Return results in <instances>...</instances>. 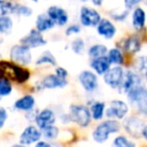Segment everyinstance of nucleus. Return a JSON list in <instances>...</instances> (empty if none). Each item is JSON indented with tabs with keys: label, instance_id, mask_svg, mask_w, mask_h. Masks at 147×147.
Returning <instances> with one entry per match:
<instances>
[{
	"label": "nucleus",
	"instance_id": "20",
	"mask_svg": "<svg viewBox=\"0 0 147 147\" xmlns=\"http://www.w3.org/2000/svg\"><path fill=\"white\" fill-rule=\"evenodd\" d=\"M34 99L31 96H25L22 97L21 99L17 100L15 102L14 106L16 109H19V110H23V111H28L31 110L32 107L34 106Z\"/></svg>",
	"mask_w": 147,
	"mask_h": 147
},
{
	"label": "nucleus",
	"instance_id": "24",
	"mask_svg": "<svg viewBox=\"0 0 147 147\" xmlns=\"http://www.w3.org/2000/svg\"><path fill=\"white\" fill-rule=\"evenodd\" d=\"M107 53V47L103 45H95L89 49V55L95 59V57H103Z\"/></svg>",
	"mask_w": 147,
	"mask_h": 147
},
{
	"label": "nucleus",
	"instance_id": "37",
	"mask_svg": "<svg viewBox=\"0 0 147 147\" xmlns=\"http://www.w3.org/2000/svg\"><path fill=\"white\" fill-rule=\"evenodd\" d=\"M55 73H57V76H59V78H63V79H65L67 76V71L65 69H63V67H57L55 69Z\"/></svg>",
	"mask_w": 147,
	"mask_h": 147
},
{
	"label": "nucleus",
	"instance_id": "3",
	"mask_svg": "<svg viewBox=\"0 0 147 147\" xmlns=\"http://www.w3.org/2000/svg\"><path fill=\"white\" fill-rule=\"evenodd\" d=\"M119 129H120V125L117 121L109 120L101 123L100 125H98V127L95 129L94 133H93L94 140L99 143L105 142L109 138V135L111 133L118 132Z\"/></svg>",
	"mask_w": 147,
	"mask_h": 147
},
{
	"label": "nucleus",
	"instance_id": "26",
	"mask_svg": "<svg viewBox=\"0 0 147 147\" xmlns=\"http://www.w3.org/2000/svg\"><path fill=\"white\" fill-rule=\"evenodd\" d=\"M108 57H109V59H110L111 63H116V65H119V63H122V61H123L122 53L117 49H111V51H109Z\"/></svg>",
	"mask_w": 147,
	"mask_h": 147
},
{
	"label": "nucleus",
	"instance_id": "39",
	"mask_svg": "<svg viewBox=\"0 0 147 147\" xmlns=\"http://www.w3.org/2000/svg\"><path fill=\"white\" fill-rule=\"evenodd\" d=\"M142 135L144 136V138L147 140V126H145L144 128H143V130H142Z\"/></svg>",
	"mask_w": 147,
	"mask_h": 147
},
{
	"label": "nucleus",
	"instance_id": "16",
	"mask_svg": "<svg viewBox=\"0 0 147 147\" xmlns=\"http://www.w3.org/2000/svg\"><path fill=\"white\" fill-rule=\"evenodd\" d=\"M97 30H98L99 34L102 36L106 37V38H112L114 36L115 32H116V28L113 25L111 21L107 20V19H102L97 25Z\"/></svg>",
	"mask_w": 147,
	"mask_h": 147
},
{
	"label": "nucleus",
	"instance_id": "13",
	"mask_svg": "<svg viewBox=\"0 0 147 147\" xmlns=\"http://www.w3.org/2000/svg\"><path fill=\"white\" fill-rule=\"evenodd\" d=\"M36 124L40 129H43L45 127H49L51 125H53L55 121V113L49 109H45L36 116Z\"/></svg>",
	"mask_w": 147,
	"mask_h": 147
},
{
	"label": "nucleus",
	"instance_id": "17",
	"mask_svg": "<svg viewBox=\"0 0 147 147\" xmlns=\"http://www.w3.org/2000/svg\"><path fill=\"white\" fill-rule=\"evenodd\" d=\"M67 85L65 79L59 78L57 75H49L47 76L42 81V86L47 89H53V88H61Z\"/></svg>",
	"mask_w": 147,
	"mask_h": 147
},
{
	"label": "nucleus",
	"instance_id": "15",
	"mask_svg": "<svg viewBox=\"0 0 147 147\" xmlns=\"http://www.w3.org/2000/svg\"><path fill=\"white\" fill-rule=\"evenodd\" d=\"M110 59L109 57H95L93 59L92 63H91V65H92L93 69L96 71L97 74L99 75H104L109 69H110Z\"/></svg>",
	"mask_w": 147,
	"mask_h": 147
},
{
	"label": "nucleus",
	"instance_id": "8",
	"mask_svg": "<svg viewBox=\"0 0 147 147\" xmlns=\"http://www.w3.org/2000/svg\"><path fill=\"white\" fill-rule=\"evenodd\" d=\"M128 112V106L122 101H113L106 110V116L109 118L122 119Z\"/></svg>",
	"mask_w": 147,
	"mask_h": 147
},
{
	"label": "nucleus",
	"instance_id": "14",
	"mask_svg": "<svg viewBox=\"0 0 147 147\" xmlns=\"http://www.w3.org/2000/svg\"><path fill=\"white\" fill-rule=\"evenodd\" d=\"M139 82H140V79L136 74H134L133 71H127L126 76L123 78V81L120 85L121 90H123V92L128 93L131 89L138 86Z\"/></svg>",
	"mask_w": 147,
	"mask_h": 147
},
{
	"label": "nucleus",
	"instance_id": "21",
	"mask_svg": "<svg viewBox=\"0 0 147 147\" xmlns=\"http://www.w3.org/2000/svg\"><path fill=\"white\" fill-rule=\"evenodd\" d=\"M133 25L136 29H141L145 24V12L141 8L135 9L133 13Z\"/></svg>",
	"mask_w": 147,
	"mask_h": 147
},
{
	"label": "nucleus",
	"instance_id": "10",
	"mask_svg": "<svg viewBox=\"0 0 147 147\" xmlns=\"http://www.w3.org/2000/svg\"><path fill=\"white\" fill-rule=\"evenodd\" d=\"M21 42L23 45L27 47H38L41 45H45L47 41L40 34V31L38 30H31L26 36L21 39Z\"/></svg>",
	"mask_w": 147,
	"mask_h": 147
},
{
	"label": "nucleus",
	"instance_id": "33",
	"mask_svg": "<svg viewBox=\"0 0 147 147\" xmlns=\"http://www.w3.org/2000/svg\"><path fill=\"white\" fill-rule=\"evenodd\" d=\"M71 47H73V51H75L76 53H84V49H85V43L83 41V39L78 38L76 40L74 41L73 45H71Z\"/></svg>",
	"mask_w": 147,
	"mask_h": 147
},
{
	"label": "nucleus",
	"instance_id": "6",
	"mask_svg": "<svg viewBox=\"0 0 147 147\" xmlns=\"http://www.w3.org/2000/svg\"><path fill=\"white\" fill-rule=\"evenodd\" d=\"M104 75L105 83L112 88H117V87L120 86L123 81V78H124V73H123L122 67H120L109 69Z\"/></svg>",
	"mask_w": 147,
	"mask_h": 147
},
{
	"label": "nucleus",
	"instance_id": "42",
	"mask_svg": "<svg viewBox=\"0 0 147 147\" xmlns=\"http://www.w3.org/2000/svg\"><path fill=\"white\" fill-rule=\"evenodd\" d=\"M33 1H34V2H37V0H33Z\"/></svg>",
	"mask_w": 147,
	"mask_h": 147
},
{
	"label": "nucleus",
	"instance_id": "38",
	"mask_svg": "<svg viewBox=\"0 0 147 147\" xmlns=\"http://www.w3.org/2000/svg\"><path fill=\"white\" fill-rule=\"evenodd\" d=\"M140 67L142 71H147V57H141L140 61Z\"/></svg>",
	"mask_w": 147,
	"mask_h": 147
},
{
	"label": "nucleus",
	"instance_id": "22",
	"mask_svg": "<svg viewBox=\"0 0 147 147\" xmlns=\"http://www.w3.org/2000/svg\"><path fill=\"white\" fill-rule=\"evenodd\" d=\"M139 49H140V42H139L137 37L132 36L127 39L126 43H125V49L127 53H135L139 51Z\"/></svg>",
	"mask_w": 147,
	"mask_h": 147
},
{
	"label": "nucleus",
	"instance_id": "2",
	"mask_svg": "<svg viewBox=\"0 0 147 147\" xmlns=\"http://www.w3.org/2000/svg\"><path fill=\"white\" fill-rule=\"evenodd\" d=\"M129 101L142 114L147 115V89L141 86H136L128 92Z\"/></svg>",
	"mask_w": 147,
	"mask_h": 147
},
{
	"label": "nucleus",
	"instance_id": "4",
	"mask_svg": "<svg viewBox=\"0 0 147 147\" xmlns=\"http://www.w3.org/2000/svg\"><path fill=\"white\" fill-rule=\"evenodd\" d=\"M71 118L74 122L86 127L91 121V114L85 106H73L71 108Z\"/></svg>",
	"mask_w": 147,
	"mask_h": 147
},
{
	"label": "nucleus",
	"instance_id": "40",
	"mask_svg": "<svg viewBox=\"0 0 147 147\" xmlns=\"http://www.w3.org/2000/svg\"><path fill=\"white\" fill-rule=\"evenodd\" d=\"M92 1H93V3H94L95 5H98V6H99V5L102 4L103 0H92Z\"/></svg>",
	"mask_w": 147,
	"mask_h": 147
},
{
	"label": "nucleus",
	"instance_id": "41",
	"mask_svg": "<svg viewBox=\"0 0 147 147\" xmlns=\"http://www.w3.org/2000/svg\"><path fill=\"white\" fill-rule=\"evenodd\" d=\"M37 146H38V147H40V146H47V147H49V143H45V142H39L38 144H37Z\"/></svg>",
	"mask_w": 147,
	"mask_h": 147
},
{
	"label": "nucleus",
	"instance_id": "11",
	"mask_svg": "<svg viewBox=\"0 0 147 147\" xmlns=\"http://www.w3.org/2000/svg\"><path fill=\"white\" fill-rule=\"evenodd\" d=\"M41 133L39 130L34 126H28L27 128L24 129L22 134L20 135V141L21 144H31L40 139Z\"/></svg>",
	"mask_w": 147,
	"mask_h": 147
},
{
	"label": "nucleus",
	"instance_id": "27",
	"mask_svg": "<svg viewBox=\"0 0 147 147\" xmlns=\"http://www.w3.org/2000/svg\"><path fill=\"white\" fill-rule=\"evenodd\" d=\"M11 85L6 78H0V96H7L11 93Z\"/></svg>",
	"mask_w": 147,
	"mask_h": 147
},
{
	"label": "nucleus",
	"instance_id": "35",
	"mask_svg": "<svg viewBox=\"0 0 147 147\" xmlns=\"http://www.w3.org/2000/svg\"><path fill=\"white\" fill-rule=\"evenodd\" d=\"M79 31H80V27H79L78 25H71V26H69V28L67 29L65 33H67V35H71V34H73V33H78Z\"/></svg>",
	"mask_w": 147,
	"mask_h": 147
},
{
	"label": "nucleus",
	"instance_id": "34",
	"mask_svg": "<svg viewBox=\"0 0 147 147\" xmlns=\"http://www.w3.org/2000/svg\"><path fill=\"white\" fill-rule=\"evenodd\" d=\"M6 118H7L6 111H5L4 108H1V107H0V128L4 125V122H5V120H6Z\"/></svg>",
	"mask_w": 147,
	"mask_h": 147
},
{
	"label": "nucleus",
	"instance_id": "12",
	"mask_svg": "<svg viewBox=\"0 0 147 147\" xmlns=\"http://www.w3.org/2000/svg\"><path fill=\"white\" fill-rule=\"evenodd\" d=\"M47 15L59 26H63L67 22V13L63 8L57 6H51L47 10Z\"/></svg>",
	"mask_w": 147,
	"mask_h": 147
},
{
	"label": "nucleus",
	"instance_id": "32",
	"mask_svg": "<svg viewBox=\"0 0 147 147\" xmlns=\"http://www.w3.org/2000/svg\"><path fill=\"white\" fill-rule=\"evenodd\" d=\"M113 144L115 146H118V147H130V146H134L132 142L128 141L124 136H119L115 139V141L113 142Z\"/></svg>",
	"mask_w": 147,
	"mask_h": 147
},
{
	"label": "nucleus",
	"instance_id": "29",
	"mask_svg": "<svg viewBox=\"0 0 147 147\" xmlns=\"http://www.w3.org/2000/svg\"><path fill=\"white\" fill-rule=\"evenodd\" d=\"M51 63V65H55V59L53 57V55H51L49 51H45L42 55L39 57V59H37L36 63L37 65H40V63Z\"/></svg>",
	"mask_w": 147,
	"mask_h": 147
},
{
	"label": "nucleus",
	"instance_id": "1",
	"mask_svg": "<svg viewBox=\"0 0 147 147\" xmlns=\"http://www.w3.org/2000/svg\"><path fill=\"white\" fill-rule=\"evenodd\" d=\"M0 78H6L21 84L28 80L29 73L27 69L8 61H0Z\"/></svg>",
	"mask_w": 147,
	"mask_h": 147
},
{
	"label": "nucleus",
	"instance_id": "31",
	"mask_svg": "<svg viewBox=\"0 0 147 147\" xmlns=\"http://www.w3.org/2000/svg\"><path fill=\"white\" fill-rule=\"evenodd\" d=\"M13 6L14 5L11 4L10 2L0 0V16H4L8 13H12Z\"/></svg>",
	"mask_w": 147,
	"mask_h": 147
},
{
	"label": "nucleus",
	"instance_id": "44",
	"mask_svg": "<svg viewBox=\"0 0 147 147\" xmlns=\"http://www.w3.org/2000/svg\"><path fill=\"white\" fill-rule=\"evenodd\" d=\"M146 79H147V78H146Z\"/></svg>",
	"mask_w": 147,
	"mask_h": 147
},
{
	"label": "nucleus",
	"instance_id": "18",
	"mask_svg": "<svg viewBox=\"0 0 147 147\" xmlns=\"http://www.w3.org/2000/svg\"><path fill=\"white\" fill-rule=\"evenodd\" d=\"M125 127H126L127 131L131 133L132 135H136L138 132L142 133V130L144 128L143 125V121L138 118H129L128 120L125 122Z\"/></svg>",
	"mask_w": 147,
	"mask_h": 147
},
{
	"label": "nucleus",
	"instance_id": "36",
	"mask_svg": "<svg viewBox=\"0 0 147 147\" xmlns=\"http://www.w3.org/2000/svg\"><path fill=\"white\" fill-rule=\"evenodd\" d=\"M142 0H125V5L127 8H132L135 5H137L138 3H140Z\"/></svg>",
	"mask_w": 147,
	"mask_h": 147
},
{
	"label": "nucleus",
	"instance_id": "23",
	"mask_svg": "<svg viewBox=\"0 0 147 147\" xmlns=\"http://www.w3.org/2000/svg\"><path fill=\"white\" fill-rule=\"evenodd\" d=\"M105 104L102 102H96L92 106V115L95 120H100L104 116Z\"/></svg>",
	"mask_w": 147,
	"mask_h": 147
},
{
	"label": "nucleus",
	"instance_id": "9",
	"mask_svg": "<svg viewBox=\"0 0 147 147\" xmlns=\"http://www.w3.org/2000/svg\"><path fill=\"white\" fill-rule=\"evenodd\" d=\"M79 79H80L81 85L87 92H93L98 86V80H97L96 75L90 71H82Z\"/></svg>",
	"mask_w": 147,
	"mask_h": 147
},
{
	"label": "nucleus",
	"instance_id": "19",
	"mask_svg": "<svg viewBox=\"0 0 147 147\" xmlns=\"http://www.w3.org/2000/svg\"><path fill=\"white\" fill-rule=\"evenodd\" d=\"M55 25V22L49 16V15H45V14H41L37 17L36 19V28L38 31H45L47 29H51Z\"/></svg>",
	"mask_w": 147,
	"mask_h": 147
},
{
	"label": "nucleus",
	"instance_id": "43",
	"mask_svg": "<svg viewBox=\"0 0 147 147\" xmlns=\"http://www.w3.org/2000/svg\"><path fill=\"white\" fill-rule=\"evenodd\" d=\"M83 1H87V0H83Z\"/></svg>",
	"mask_w": 147,
	"mask_h": 147
},
{
	"label": "nucleus",
	"instance_id": "7",
	"mask_svg": "<svg viewBox=\"0 0 147 147\" xmlns=\"http://www.w3.org/2000/svg\"><path fill=\"white\" fill-rule=\"evenodd\" d=\"M80 19L84 26H97L101 20V16L95 9L83 7L81 9Z\"/></svg>",
	"mask_w": 147,
	"mask_h": 147
},
{
	"label": "nucleus",
	"instance_id": "28",
	"mask_svg": "<svg viewBox=\"0 0 147 147\" xmlns=\"http://www.w3.org/2000/svg\"><path fill=\"white\" fill-rule=\"evenodd\" d=\"M42 130H43V136L47 139H55L57 134H59V129L57 127L53 126V125H51L49 127H45Z\"/></svg>",
	"mask_w": 147,
	"mask_h": 147
},
{
	"label": "nucleus",
	"instance_id": "25",
	"mask_svg": "<svg viewBox=\"0 0 147 147\" xmlns=\"http://www.w3.org/2000/svg\"><path fill=\"white\" fill-rule=\"evenodd\" d=\"M12 20L7 16H0V33H9L12 29Z\"/></svg>",
	"mask_w": 147,
	"mask_h": 147
},
{
	"label": "nucleus",
	"instance_id": "5",
	"mask_svg": "<svg viewBox=\"0 0 147 147\" xmlns=\"http://www.w3.org/2000/svg\"><path fill=\"white\" fill-rule=\"evenodd\" d=\"M10 57L13 61L20 65H28L31 61V53L29 47L25 45H15L11 49Z\"/></svg>",
	"mask_w": 147,
	"mask_h": 147
},
{
	"label": "nucleus",
	"instance_id": "30",
	"mask_svg": "<svg viewBox=\"0 0 147 147\" xmlns=\"http://www.w3.org/2000/svg\"><path fill=\"white\" fill-rule=\"evenodd\" d=\"M31 9L27 6H24V5H20V4H17L13 6V10L12 13H15V14H20L23 15V16H29L31 14Z\"/></svg>",
	"mask_w": 147,
	"mask_h": 147
}]
</instances>
